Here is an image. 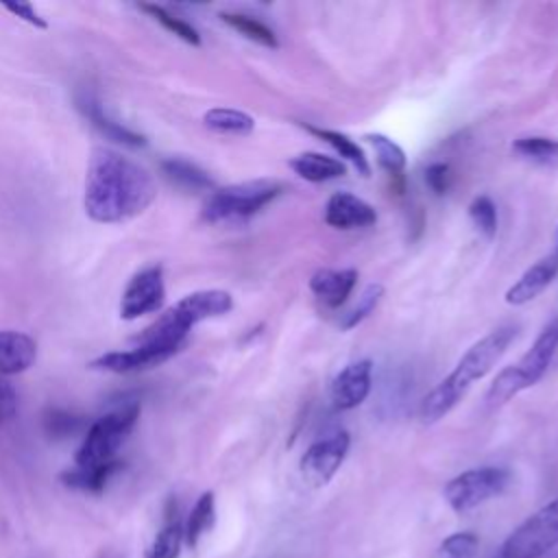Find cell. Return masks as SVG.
<instances>
[{
  "label": "cell",
  "instance_id": "obj_1",
  "mask_svg": "<svg viewBox=\"0 0 558 558\" xmlns=\"http://www.w3.org/2000/svg\"><path fill=\"white\" fill-rule=\"evenodd\" d=\"M155 179L144 166L111 148H96L92 153L83 205L85 214L94 222H126L140 216L155 201Z\"/></svg>",
  "mask_w": 558,
  "mask_h": 558
},
{
  "label": "cell",
  "instance_id": "obj_2",
  "mask_svg": "<svg viewBox=\"0 0 558 558\" xmlns=\"http://www.w3.org/2000/svg\"><path fill=\"white\" fill-rule=\"evenodd\" d=\"M517 338V325L506 323L488 331L484 338L473 342L466 353L458 360L456 368L434 386L421 403L423 423H436L449 414L458 401L466 395L475 379H482L506 353L510 342Z\"/></svg>",
  "mask_w": 558,
  "mask_h": 558
},
{
  "label": "cell",
  "instance_id": "obj_3",
  "mask_svg": "<svg viewBox=\"0 0 558 558\" xmlns=\"http://www.w3.org/2000/svg\"><path fill=\"white\" fill-rule=\"evenodd\" d=\"M556 349H558V312L541 329V333L536 336L527 353L517 364H510L497 373V377L493 379L486 392V401L493 405H499L512 399L514 395H519L521 390L534 386L549 368L556 355Z\"/></svg>",
  "mask_w": 558,
  "mask_h": 558
},
{
  "label": "cell",
  "instance_id": "obj_4",
  "mask_svg": "<svg viewBox=\"0 0 558 558\" xmlns=\"http://www.w3.org/2000/svg\"><path fill=\"white\" fill-rule=\"evenodd\" d=\"M283 185L270 179H255L235 185L214 190L203 207L205 222H231L246 220L272 203L281 194Z\"/></svg>",
  "mask_w": 558,
  "mask_h": 558
},
{
  "label": "cell",
  "instance_id": "obj_5",
  "mask_svg": "<svg viewBox=\"0 0 558 558\" xmlns=\"http://www.w3.org/2000/svg\"><path fill=\"white\" fill-rule=\"evenodd\" d=\"M137 418H140V403L133 401L92 423V427L87 429L74 456L76 466L92 469V466H100L105 462L116 460L120 445L126 440Z\"/></svg>",
  "mask_w": 558,
  "mask_h": 558
},
{
  "label": "cell",
  "instance_id": "obj_6",
  "mask_svg": "<svg viewBox=\"0 0 558 558\" xmlns=\"http://www.w3.org/2000/svg\"><path fill=\"white\" fill-rule=\"evenodd\" d=\"M558 545V495L530 514L501 543L495 558H541Z\"/></svg>",
  "mask_w": 558,
  "mask_h": 558
},
{
  "label": "cell",
  "instance_id": "obj_7",
  "mask_svg": "<svg viewBox=\"0 0 558 558\" xmlns=\"http://www.w3.org/2000/svg\"><path fill=\"white\" fill-rule=\"evenodd\" d=\"M508 482H510V473L501 466L466 469L445 484L442 497L453 512L464 514L486 504L488 499L501 495Z\"/></svg>",
  "mask_w": 558,
  "mask_h": 558
},
{
  "label": "cell",
  "instance_id": "obj_8",
  "mask_svg": "<svg viewBox=\"0 0 558 558\" xmlns=\"http://www.w3.org/2000/svg\"><path fill=\"white\" fill-rule=\"evenodd\" d=\"M349 447H351V436L342 429L333 432L327 438L312 442L299 462V471H301L303 480L316 488L329 484V480L342 466V462L349 453Z\"/></svg>",
  "mask_w": 558,
  "mask_h": 558
},
{
  "label": "cell",
  "instance_id": "obj_9",
  "mask_svg": "<svg viewBox=\"0 0 558 558\" xmlns=\"http://www.w3.org/2000/svg\"><path fill=\"white\" fill-rule=\"evenodd\" d=\"M163 270L161 266H148L129 281L120 301V316L124 320H135L144 314H153L163 305Z\"/></svg>",
  "mask_w": 558,
  "mask_h": 558
},
{
  "label": "cell",
  "instance_id": "obj_10",
  "mask_svg": "<svg viewBox=\"0 0 558 558\" xmlns=\"http://www.w3.org/2000/svg\"><path fill=\"white\" fill-rule=\"evenodd\" d=\"M373 381V362L357 360L347 364L331 381L329 397L336 410H353L357 408L371 392Z\"/></svg>",
  "mask_w": 558,
  "mask_h": 558
},
{
  "label": "cell",
  "instance_id": "obj_11",
  "mask_svg": "<svg viewBox=\"0 0 558 558\" xmlns=\"http://www.w3.org/2000/svg\"><path fill=\"white\" fill-rule=\"evenodd\" d=\"M76 107L105 137H109L113 142H120L129 148H144L146 146V137L142 133H137V131H133V129L124 126L122 122H116L113 118L107 116V111L102 109L100 98L94 92L81 89L76 94Z\"/></svg>",
  "mask_w": 558,
  "mask_h": 558
},
{
  "label": "cell",
  "instance_id": "obj_12",
  "mask_svg": "<svg viewBox=\"0 0 558 558\" xmlns=\"http://www.w3.org/2000/svg\"><path fill=\"white\" fill-rule=\"evenodd\" d=\"M325 222L333 229H362L377 222V211L364 198L351 192H336L325 205Z\"/></svg>",
  "mask_w": 558,
  "mask_h": 558
},
{
  "label": "cell",
  "instance_id": "obj_13",
  "mask_svg": "<svg viewBox=\"0 0 558 558\" xmlns=\"http://www.w3.org/2000/svg\"><path fill=\"white\" fill-rule=\"evenodd\" d=\"M558 275V253H549L534 262L508 290L506 303L508 305H525L534 301Z\"/></svg>",
  "mask_w": 558,
  "mask_h": 558
},
{
  "label": "cell",
  "instance_id": "obj_14",
  "mask_svg": "<svg viewBox=\"0 0 558 558\" xmlns=\"http://www.w3.org/2000/svg\"><path fill=\"white\" fill-rule=\"evenodd\" d=\"M168 353L144 347V344H135L129 351H111V353H102L92 362V368L98 371H109V373H135V371H144V368H153L161 362H166Z\"/></svg>",
  "mask_w": 558,
  "mask_h": 558
},
{
  "label": "cell",
  "instance_id": "obj_15",
  "mask_svg": "<svg viewBox=\"0 0 558 558\" xmlns=\"http://www.w3.org/2000/svg\"><path fill=\"white\" fill-rule=\"evenodd\" d=\"M357 283V270L355 268H320L310 277V290L327 305V307H340L349 294L353 292Z\"/></svg>",
  "mask_w": 558,
  "mask_h": 558
},
{
  "label": "cell",
  "instance_id": "obj_16",
  "mask_svg": "<svg viewBox=\"0 0 558 558\" xmlns=\"http://www.w3.org/2000/svg\"><path fill=\"white\" fill-rule=\"evenodd\" d=\"M37 357V342L24 333L4 329L0 331V375H17L33 366Z\"/></svg>",
  "mask_w": 558,
  "mask_h": 558
},
{
  "label": "cell",
  "instance_id": "obj_17",
  "mask_svg": "<svg viewBox=\"0 0 558 558\" xmlns=\"http://www.w3.org/2000/svg\"><path fill=\"white\" fill-rule=\"evenodd\" d=\"M192 325L231 312L233 296L227 290H198L174 305Z\"/></svg>",
  "mask_w": 558,
  "mask_h": 558
},
{
  "label": "cell",
  "instance_id": "obj_18",
  "mask_svg": "<svg viewBox=\"0 0 558 558\" xmlns=\"http://www.w3.org/2000/svg\"><path fill=\"white\" fill-rule=\"evenodd\" d=\"M288 166L310 183H325L338 177H344L347 166L329 155L323 153H301L288 161Z\"/></svg>",
  "mask_w": 558,
  "mask_h": 558
},
{
  "label": "cell",
  "instance_id": "obj_19",
  "mask_svg": "<svg viewBox=\"0 0 558 558\" xmlns=\"http://www.w3.org/2000/svg\"><path fill=\"white\" fill-rule=\"evenodd\" d=\"M124 466L122 460H111V462H105L100 466H92V469H81V466H74V469H68L61 473V482L70 488H76V490H89V493H100L107 482Z\"/></svg>",
  "mask_w": 558,
  "mask_h": 558
},
{
  "label": "cell",
  "instance_id": "obj_20",
  "mask_svg": "<svg viewBox=\"0 0 558 558\" xmlns=\"http://www.w3.org/2000/svg\"><path fill=\"white\" fill-rule=\"evenodd\" d=\"M216 521V497L211 490H205L196 504L192 506L187 521L183 525V536H185V545L190 549H196L201 538L211 530Z\"/></svg>",
  "mask_w": 558,
  "mask_h": 558
},
{
  "label": "cell",
  "instance_id": "obj_21",
  "mask_svg": "<svg viewBox=\"0 0 558 558\" xmlns=\"http://www.w3.org/2000/svg\"><path fill=\"white\" fill-rule=\"evenodd\" d=\"M307 131L314 133L316 137H320L323 142H327L342 159H347L357 170V174H362V177L371 174V166H368V159H366L362 146L357 142H353L349 135H344L340 131H331V129H320V126H307Z\"/></svg>",
  "mask_w": 558,
  "mask_h": 558
},
{
  "label": "cell",
  "instance_id": "obj_22",
  "mask_svg": "<svg viewBox=\"0 0 558 558\" xmlns=\"http://www.w3.org/2000/svg\"><path fill=\"white\" fill-rule=\"evenodd\" d=\"M203 124L222 135H248L255 129L253 116L240 111V109H229V107H214L205 111Z\"/></svg>",
  "mask_w": 558,
  "mask_h": 558
},
{
  "label": "cell",
  "instance_id": "obj_23",
  "mask_svg": "<svg viewBox=\"0 0 558 558\" xmlns=\"http://www.w3.org/2000/svg\"><path fill=\"white\" fill-rule=\"evenodd\" d=\"M161 170L163 174L174 181L177 185L185 187V190H211L214 181L211 177L198 168L196 163L181 159V157H168L161 161Z\"/></svg>",
  "mask_w": 558,
  "mask_h": 558
},
{
  "label": "cell",
  "instance_id": "obj_24",
  "mask_svg": "<svg viewBox=\"0 0 558 558\" xmlns=\"http://www.w3.org/2000/svg\"><path fill=\"white\" fill-rule=\"evenodd\" d=\"M185 545L183 536V523L177 517V510L168 514L166 523L157 532L146 558H179L181 547Z\"/></svg>",
  "mask_w": 558,
  "mask_h": 558
},
{
  "label": "cell",
  "instance_id": "obj_25",
  "mask_svg": "<svg viewBox=\"0 0 558 558\" xmlns=\"http://www.w3.org/2000/svg\"><path fill=\"white\" fill-rule=\"evenodd\" d=\"M220 20L231 26L233 31H238L240 35H244L246 39L259 44V46H266V48H277L279 41H277V35L270 26H266L264 22H259L257 17L253 15H246V13H220Z\"/></svg>",
  "mask_w": 558,
  "mask_h": 558
},
{
  "label": "cell",
  "instance_id": "obj_26",
  "mask_svg": "<svg viewBox=\"0 0 558 558\" xmlns=\"http://www.w3.org/2000/svg\"><path fill=\"white\" fill-rule=\"evenodd\" d=\"M364 140H368V144L373 146L377 166L392 177H401V172L405 170L403 148L397 142H392L390 137H386L384 133H368Z\"/></svg>",
  "mask_w": 558,
  "mask_h": 558
},
{
  "label": "cell",
  "instance_id": "obj_27",
  "mask_svg": "<svg viewBox=\"0 0 558 558\" xmlns=\"http://www.w3.org/2000/svg\"><path fill=\"white\" fill-rule=\"evenodd\" d=\"M512 150L519 153L521 157L532 159V161L551 163V161L558 159V140H554V137H543V135L519 137V140H514Z\"/></svg>",
  "mask_w": 558,
  "mask_h": 558
},
{
  "label": "cell",
  "instance_id": "obj_28",
  "mask_svg": "<svg viewBox=\"0 0 558 558\" xmlns=\"http://www.w3.org/2000/svg\"><path fill=\"white\" fill-rule=\"evenodd\" d=\"M140 9L146 11L150 17H155L166 31H170V33L177 35L179 39H183V41H187V44H192V46H201V35H198V31H196L192 24H187L185 20L172 15L170 11H166L163 7H157V4H140Z\"/></svg>",
  "mask_w": 558,
  "mask_h": 558
},
{
  "label": "cell",
  "instance_id": "obj_29",
  "mask_svg": "<svg viewBox=\"0 0 558 558\" xmlns=\"http://www.w3.org/2000/svg\"><path fill=\"white\" fill-rule=\"evenodd\" d=\"M469 218L471 222L477 227V231L484 235V238H495L497 233V207L495 203L488 198V196H475L469 205Z\"/></svg>",
  "mask_w": 558,
  "mask_h": 558
},
{
  "label": "cell",
  "instance_id": "obj_30",
  "mask_svg": "<svg viewBox=\"0 0 558 558\" xmlns=\"http://www.w3.org/2000/svg\"><path fill=\"white\" fill-rule=\"evenodd\" d=\"M477 547L480 538L475 532H456L440 543L436 558H475Z\"/></svg>",
  "mask_w": 558,
  "mask_h": 558
},
{
  "label": "cell",
  "instance_id": "obj_31",
  "mask_svg": "<svg viewBox=\"0 0 558 558\" xmlns=\"http://www.w3.org/2000/svg\"><path fill=\"white\" fill-rule=\"evenodd\" d=\"M381 296H384V286H379V283L366 286L364 292L360 294L357 305H355L349 314H344L340 327H342V329H353L355 325H360V323L377 307V303L381 301Z\"/></svg>",
  "mask_w": 558,
  "mask_h": 558
},
{
  "label": "cell",
  "instance_id": "obj_32",
  "mask_svg": "<svg viewBox=\"0 0 558 558\" xmlns=\"http://www.w3.org/2000/svg\"><path fill=\"white\" fill-rule=\"evenodd\" d=\"M83 427V418L81 416H74L65 410H59V408H50L46 414H44V429L50 438H65V436H72L76 434L78 429Z\"/></svg>",
  "mask_w": 558,
  "mask_h": 558
},
{
  "label": "cell",
  "instance_id": "obj_33",
  "mask_svg": "<svg viewBox=\"0 0 558 558\" xmlns=\"http://www.w3.org/2000/svg\"><path fill=\"white\" fill-rule=\"evenodd\" d=\"M449 166L442 163V161H436V163H429L427 170H425V183L427 187L434 192V194H445L449 190Z\"/></svg>",
  "mask_w": 558,
  "mask_h": 558
},
{
  "label": "cell",
  "instance_id": "obj_34",
  "mask_svg": "<svg viewBox=\"0 0 558 558\" xmlns=\"http://www.w3.org/2000/svg\"><path fill=\"white\" fill-rule=\"evenodd\" d=\"M17 412V395L13 386L0 377V427L9 423Z\"/></svg>",
  "mask_w": 558,
  "mask_h": 558
},
{
  "label": "cell",
  "instance_id": "obj_35",
  "mask_svg": "<svg viewBox=\"0 0 558 558\" xmlns=\"http://www.w3.org/2000/svg\"><path fill=\"white\" fill-rule=\"evenodd\" d=\"M4 9L7 11H11L13 15H17V17H22L24 22H28V24H33V26H37V28H46L48 24H46V20L35 11V7L33 4H28V2H7L4 4Z\"/></svg>",
  "mask_w": 558,
  "mask_h": 558
},
{
  "label": "cell",
  "instance_id": "obj_36",
  "mask_svg": "<svg viewBox=\"0 0 558 558\" xmlns=\"http://www.w3.org/2000/svg\"><path fill=\"white\" fill-rule=\"evenodd\" d=\"M556 253H558V231H556V248H554Z\"/></svg>",
  "mask_w": 558,
  "mask_h": 558
}]
</instances>
